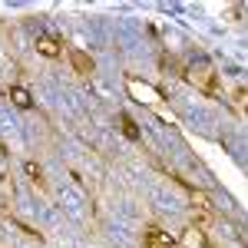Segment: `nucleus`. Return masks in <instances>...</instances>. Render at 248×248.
<instances>
[{
	"label": "nucleus",
	"instance_id": "6e6552de",
	"mask_svg": "<svg viewBox=\"0 0 248 248\" xmlns=\"http://www.w3.org/2000/svg\"><path fill=\"white\" fill-rule=\"evenodd\" d=\"M123 136H129V139H136V136H139V129H136V123H129V119H123Z\"/></svg>",
	"mask_w": 248,
	"mask_h": 248
},
{
	"label": "nucleus",
	"instance_id": "f03ea898",
	"mask_svg": "<svg viewBox=\"0 0 248 248\" xmlns=\"http://www.w3.org/2000/svg\"><path fill=\"white\" fill-rule=\"evenodd\" d=\"M142 248H179V245H175V242H172L162 229L149 225V229H146V235H142Z\"/></svg>",
	"mask_w": 248,
	"mask_h": 248
},
{
	"label": "nucleus",
	"instance_id": "0eeeda50",
	"mask_svg": "<svg viewBox=\"0 0 248 248\" xmlns=\"http://www.w3.org/2000/svg\"><path fill=\"white\" fill-rule=\"evenodd\" d=\"M186 242H189V245H195V248H205V238H202L199 232H189V235H186Z\"/></svg>",
	"mask_w": 248,
	"mask_h": 248
},
{
	"label": "nucleus",
	"instance_id": "f257e3e1",
	"mask_svg": "<svg viewBox=\"0 0 248 248\" xmlns=\"http://www.w3.org/2000/svg\"><path fill=\"white\" fill-rule=\"evenodd\" d=\"M186 79H189L195 90H202V93H212L215 90V73H212L209 63H192L189 70H186Z\"/></svg>",
	"mask_w": 248,
	"mask_h": 248
},
{
	"label": "nucleus",
	"instance_id": "20e7f679",
	"mask_svg": "<svg viewBox=\"0 0 248 248\" xmlns=\"http://www.w3.org/2000/svg\"><path fill=\"white\" fill-rule=\"evenodd\" d=\"M70 60H73V70H77V73H83V77H90V73H93V60H90V53L73 50V53H70Z\"/></svg>",
	"mask_w": 248,
	"mask_h": 248
},
{
	"label": "nucleus",
	"instance_id": "423d86ee",
	"mask_svg": "<svg viewBox=\"0 0 248 248\" xmlns=\"http://www.w3.org/2000/svg\"><path fill=\"white\" fill-rule=\"evenodd\" d=\"M27 172L33 175V182H37V186H43V172H40V166H37V162H27Z\"/></svg>",
	"mask_w": 248,
	"mask_h": 248
},
{
	"label": "nucleus",
	"instance_id": "7ed1b4c3",
	"mask_svg": "<svg viewBox=\"0 0 248 248\" xmlns=\"http://www.w3.org/2000/svg\"><path fill=\"white\" fill-rule=\"evenodd\" d=\"M60 37H53V33H43V37H37V53L46 60H57L60 57Z\"/></svg>",
	"mask_w": 248,
	"mask_h": 248
},
{
	"label": "nucleus",
	"instance_id": "1a4fd4ad",
	"mask_svg": "<svg viewBox=\"0 0 248 248\" xmlns=\"http://www.w3.org/2000/svg\"><path fill=\"white\" fill-rule=\"evenodd\" d=\"M235 103H238V109H245V86H238V93H235Z\"/></svg>",
	"mask_w": 248,
	"mask_h": 248
},
{
	"label": "nucleus",
	"instance_id": "39448f33",
	"mask_svg": "<svg viewBox=\"0 0 248 248\" xmlns=\"http://www.w3.org/2000/svg\"><path fill=\"white\" fill-rule=\"evenodd\" d=\"M10 99L17 103L20 109H30V93H27L23 86H10Z\"/></svg>",
	"mask_w": 248,
	"mask_h": 248
}]
</instances>
